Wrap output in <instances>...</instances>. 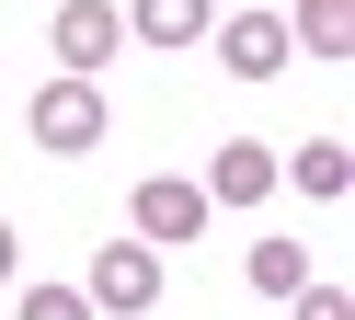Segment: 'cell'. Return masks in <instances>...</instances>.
Listing matches in <instances>:
<instances>
[{"instance_id":"obj_1","label":"cell","mask_w":355,"mask_h":320,"mask_svg":"<svg viewBox=\"0 0 355 320\" xmlns=\"http://www.w3.org/2000/svg\"><path fill=\"white\" fill-rule=\"evenodd\" d=\"M103 80H80V69H58V80H35V103H24V137L46 160H80V149H103Z\"/></svg>"},{"instance_id":"obj_2","label":"cell","mask_w":355,"mask_h":320,"mask_svg":"<svg viewBox=\"0 0 355 320\" xmlns=\"http://www.w3.org/2000/svg\"><path fill=\"white\" fill-rule=\"evenodd\" d=\"M207 183L195 172H149L138 195H126V240H149V251H184V240H207Z\"/></svg>"},{"instance_id":"obj_3","label":"cell","mask_w":355,"mask_h":320,"mask_svg":"<svg viewBox=\"0 0 355 320\" xmlns=\"http://www.w3.org/2000/svg\"><path fill=\"white\" fill-rule=\"evenodd\" d=\"M80 297H92V320H103V309H115V320L161 309V251H149V240H103L92 274H80Z\"/></svg>"},{"instance_id":"obj_4","label":"cell","mask_w":355,"mask_h":320,"mask_svg":"<svg viewBox=\"0 0 355 320\" xmlns=\"http://www.w3.org/2000/svg\"><path fill=\"white\" fill-rule=\"evenodd\" d=\"M46 46H58V69H80V80H103V69L126 57V12H115V0H58Z\"/></svg>"},{"instance_id":"obj_5","label":"cell","mask_w":355,"mask_h":320,"mask_svg":"<svg viewBox=\"0 0 355 320\" xmlns=\"http://www.w3.org/2000/svg\"><path fill=\"white\" fill-rule=\"evenodd\" d=\"M286 57H298V46H286V12H230L218 23V69H230V80H275Z\"/></svg>"},{"instance_id":"obj_6","label":"cell","mask_w":355,"mask_h":320,"mask_svg":"<svg viewBox=\"0 0 355 320\" xmlns=\"http://www.w3.org/2000/svg\"><path fill=\"white\" fill-rule=\"evenodd\" d=\"M195 183H207V206H263L275 195V149H263V137H218V160Z\"/></svg>"},{"instance_id":"obj_7","label":"cell","mask_w":355,"mask_h":320,"mask_svg":"<svg viewBox=\"0 0 355 320\" xmlns=\"http://www.w3.org/2000/svg\"><path fill=\"white\" fill-rule=\"evenodd\" d=\"M275 183H298L309 206H344V183H355V149H344V137H309V149H286V160H275Z\"/></svg>"},{"instance_id":"obj_8","label":"cell","mask_w":355,"mask_h":320,"mask_svg":"<svg viewBox=\"0 0 355 320\" xmlns=\"http://www.w3.org/2000/svg\"><path fill=\"white\" fill-rule=\"evenodd\" d=\"M218 23V0H126V35L138 46H195Z\"/></svg>"},{"instance_id":"obj_9","label":"cell","mask_w":355,"mask_h":320,"mask_svg":"<svg viewBox=\"0 0 355 320\" xmlns=\"http://www.w3.org/2000/svg\"><path fill=\"white\" fill-rule=\"evenodd\" d=\"M286 46H309V57H344V46H355V0H298V12H286Z\"/></svg>"},{"instance_id":"obj_10","label":"cell","mask_w":355,"mask_h":320,"mask_svg":"<svg viewBox=\"0 0 355 320\" xmlns=\"http://www.w3.org/2000/svg\"><path fill=\"white\" fill-rule=\"evenodd\" d=\"M241 274H252L263 297H298V286H309V251H298V240H252V251H241Z\"/></svg>"},{"instance_id":"obj_11","label":"cell","mask_w":355,"mask_h":320,"mask_svg":"<svg viewBox=\"0 0 355 320\" xmlns=\"http://www.w3.org/2000/svg\"><path fill=\"white\" fill-rule=\"evenodd\" d=\"M12 320H92V297H80V286H46V274H35V286H12Z\"/></svg>"},{"instance_id":"obj_12","label":"cell","mask_w":355,"mask_h":320,"mask_svg":"<svg viewBox=\"0 0 355 320\" xmlns=\"http://www.w3.org/2000/svg\"><path fill=\"white\" fill-rule=\"evenodd\" d=\"M286 309H298V320H355V297H344V286H298Z\"/></svg>"},{"instance_id":"obj_13","label":"cell","mask_w":355,"mask_h":320,"mask_svg":"<svg viewBox=\"0 0 355 320\" xmlns=\"http://www.w3.org/2000/svg\"><path fill=\"white\" fill-rule=\"evenodd\" d=\"M12 274H24V240H12V217H0V286H12Z\"/></svg>"}]
</instances>
